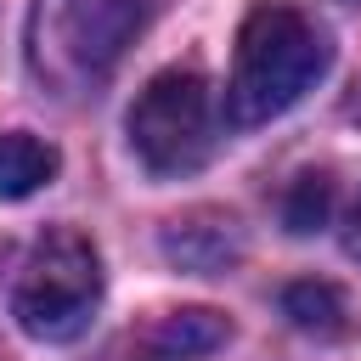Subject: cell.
<instances>
[{"instance_id": "cell-1", "label": "cell", "mask_w": 361, "mask_h": 361, "mask_svg": "<svg viewBox=\"0 0 361 361\" xmlns=\"http://www.w3.org/2000/svg\"><path fill=\"white\" fill-rule=\"evenodd\" d=\"M327 68H333L327 28L299 6L259 0L237 28V56H231V79H226V118L243 130L271 124L305 90H316V79Z\"/></svg>"}, {"instance_id": "cell-2", "label": "cell", "mask_w": 361, "mask_h": 361, "mask_svg": "<svg viewBox=\"0 0 361 361\" xmlns=\"http://www.w3.org/2000/svg\"><path fill=\"white\" fill-rule=\"evenodd\" d=\"M152 11L158 0H34L28 62L56 90H85L113 73V62L152 23Z\"/></svg>"}, {"instance_id": "cell-3", "label": "cell", "mask_w": 361, "mask_h": 361, "mask_svg": "<svg viewBox=\"0 0 361 361\" xmlns=\"http://www.w3.org/2000/svg\"><path fill=\"white\" fill-rule=\"evenodd\" d=\"M102 305V254L85 231L51 226L28 243L17 282H11V316L39 344H68L90 327Z\"/></svg>"}, {"instance_id": "cell-4", "label": "cell", "mask_w": 361, "mask_h": 361, "mask_svg": "<svg viewBox=\"0 0 361 361\" xmlns=\"http://www.w3.org/2000/svg\"><path fill=\"white\" fill-rule=\"evenodd\" d=\"M130 147L152 175H192L214 152V90L197 68H164L130 102Z\"/></svg>"}, {"instance_id": "cell-5", "label": "cell", "mask_w": 361, "mask_h": 361, "mask_svg": "<svg viewBox=\"0 0 361 361\" xmlns=\"http://www.w3.org/2000/svg\"><path fill=\"white\" fill-rule=\"evenodd\" d=\"M243 237H237V220L231 214H186V220H169L164 231V254L180 265V271H226V259H237Z\"/></svg>"}, {"instance_id": "cell-6", "label": "cell", "mask_w": 361, "mask_h": 361, "mask_svg": "<svg viewBox=\"0 0 361 361\" xmlns=\"http://www.w3.org/2000/svg\"><path fill=\"white\" fill-rule=\"evenodd\" d=\"M56 147L51 141H39V135H28V130H6L0 135V197H34L39 186H51V175H56Z\"/></svg>"}, {"instance_id": "cell-7", "label": "cell", "mask_w": 361, "mask_h": 361, "mask_svg": "<svg viewBox=\"0 0 361 361\" xmlns=\"http://www.w3.org/2000/svg\"><path fill=\"white\" fill-rule=\"evenodd\" d=\"M282 316H288L299 333H316V338H338V333L350 327V305H344V293H338L333 282H316V276L282 288Z\"/></svg>"}, {"instance_id": "cell-8", "label": "cell", "mask_w": 361, "mask_h": 361, "mask_svg": "<svg viewBox=\"0 0 361 361\" xmlns=\"http://www.w3.org/2000/svg\"><path fill=\"white\" fill-rule=\"evenodd\" d=\"M226 338H231V327H226L220 310H169V316L152 327V344H158L164 355H175V361L209 355V350L226 344Z\"/></svg>"}, {"instance_id": "cell-9", "label": "cell", "mask_w": 361, "mask_h": 361, "mask_svg": "<svg viewBox=\"0 0 361 361\" xmlns=\"http://www.w3.org/2000/svg\"><path fill=\"white\" fill-rule=\"evenodd\" d=\"M327 214H333V180H327L322 169H316V175H299V180L282 192V226H288L293 237L322 231Z\"/></svg>"}, {"instance_id": "cell-10", "label": "cell", "mask_w": 361, "mask_h": 361, "mask_svg": "<svg viewBox=\"0 0 361 361\" xmlns=\"http://www.w3.org/2000/svg\"><path fill=\"white\" fill-rule=\"evenodd\" d=\"M344 248H350V259H361V197H355V209H350V231H344Z\"/></svg>"}, {"instance_id": "cell-11", "label": "cell", "mask_w": 361, "mask_h": 361, "mask_svg": "<svg viewBox=\"0 0 361 361\" xmlns=\"http://www.w3.org/2000/svg\"><path fill=\"white\" fill-rule=\"evenodd\" d=\"M344 118H350V124H361V79H355V90L344 96Z\"/></svg>"}]
</instances>
